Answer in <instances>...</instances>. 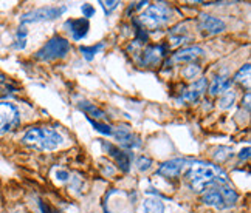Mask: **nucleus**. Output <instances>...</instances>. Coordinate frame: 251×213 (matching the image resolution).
Masks as SVG:
<instances>
[{
    "instance_id": "obj_1",
    "label": "nucleus",
    "mask_w": 251,
    "mask_h": 213,
    "mask_svg": "<svg viewBox=\"0 0 251 213\" xmlns=\"http://www.w3.org/2000/svg\"><path fill=\"white\" fill-rule=\"evenodd\" d=\"M186 179H188L189 187L197 193H201L203 190H206L211 186H214L217 182L228 181L225 171L219 166L206 164V162L192 164L186 173Z\"/></svg>"
},
{
    "instance_id": "obj_2",
    "label": "nucleus",
    "mask_w": 251,
    "mask_h": 213,
    "mask_svg": "<svg viewBox=\"0 0 251 213\" xmlns=\"http://www.w3.org/2000/svg\"><path fill=\"white\" fill-rule=\"evenodd\" d=\"M200 195H201V201H203L206 206L220 209V210L233 207L239 199L237 192L231 187V184L228 181L214 184V186H211L206 190L201 192Z\"/></svg>"
},
{
    "instance_id": "obj_3",
    "label": "nucleus",
    "mask_w": 251,
    "mask_h": 213,
    "mask_svg": "<svg viewBox=\"0 0 251 213\" xmlns=\"http://www.w3.org/2000/svg\"><path fill=\"white\" fill-rule=\"evenodd\" d=\"M22 142L37 150H54L62 144V136L48 127H30L25 131Z\"/></svg>"
},
{
    "instance_id": "obj_4",
    "label": "nucleus",
    "mask_w": 251,
    "mask_h": 213,
    "mask_svg": "<svg viewBox=\"0 0 251 213\" xmlns=\"http://www.w3.org/2000/svg\"><path fill=\"white\" fill-rule=\"evenodd\" d=\"M172 17L171 8L166 3H155L148 6L138 19H133L140 26H143L146 31L160 30V28L166 26Z\"/></svg>"
},
{
    "instance_id": "obj_5",
    "label": "nucleus",
    "mask_w": 251,
    "mask_h": 213,
    "mask_svg": "<svg viewBox=\"0 0 251 213\" xmlns=\"http://www.w3.org/2000/svg\"><path fill=\"white\" fill-rule=\"evenodd\" d=\"M70 51V42L62 36H54L48 41L39 51L36 53V59L42 62H51L62 59Z\"/></svg>"
},
{
    "instance_id": "obj_6",
    "label": "nucleus",
    "mask_w": 251,
    "mask_h": 213,
    "mask_svg": "<svg viewBox=\"0 0 251 213\" xmlns=\"http://www.w3.org/2000/svg\"><path fill=\"white\" fill-rule=\"evenodd\" d=\"M21 125V113L11 102L0 101V134L14 131Z\"/></svg>"
},
{
    "instance_id": "obj_7",
    "label": "nucleus",
    "mask_w": 251,
    "mask_h": 213,
    "mask_svg": "<svg viewBox=\"0 0 251 213\" xmlns=\"http://www.w3.org/2000/svg\"><path fill=\"white\" fill-rule=\"evenodd\" d=\"M67 11V6H45L34 9V11L25 13L21 17V23H36V22H45V21H54V19L61 17Z\"/></svg>"
},
{
    "instance_id": "obj_8",
    "label": "nucleus",
    "mask_w": 251,
    "mask_h": 213,
    "mask_svg": "<svg viewBox=\"0 0 251 213\" xmlns=\"http://www.w3.org/2000/svg\"><path fill=\"white\" fill-rule=\"evenodd\" d=\"M169 46L168 43H160V45H148L141 53V65L143 66H157L161 59L168 54Z\"/></svg>"
},
{
    "instance_id": "obj_9",
    "label": "nucleus",
    "mask_w": 251,
    "mask_h": 213,
    "mask_svg": "<svg viewBox=\"0 0 251 213\" xmlns=\"http://www.w3.org/2000/svg\"><path fill=\"white\" fill-rule=\"evenodd\" d=\"M189 166L188 159L185 158H174L171 161L163 162L157 169V175L165 176V178H178L183 171H185Z\"/></svg>"
},
{
    "instance_id": "obj_10",
    "label": "nucleus",
    "mask_w": 251,
    "mask_h": 213,
    "mask_svg": "<svg viewBox=\"0 0 251 213\" xmlns=\"http://www.w3.org/2000/svg\"><path fill=\"white\" fill-rule=\"evenodd\" d=\"M102 145H104V149L109 151L110 156L117 161V166L120 167V170L124 171V173H127L130 170V164H132L133 154L129 153V151H126V150H121V149L117 147V145L109 144V142H102Z\"/></svg>"
},
{
    "instance_id": "obj_11",
    "label": "nucleus",
    "mask_w": 251,
    "mask_h": 213,
    "mask_svg": "<svg viewBox=\"0 0 251 213\" xmlns=\"http://www.w3.org/2000/svg\"><path fill=\"white\" fill-rule=\"evenodd\" d=\"M115 139L120 142V145H123L124 149H137L141 145V139L140 136H137L129 127H126V125H121L117 130H113V134Z\"/></svg>"
},
{
    "instance_id": "obj_12",
    "label": "nucleus",
    "mask_w": 251,
    "mask_h": 213,
    "mask_svg": "<svg viewBox=\"0 0 251 213\" xmlns=\"http://www.w3.org/2000/svg\"><path fill=\"white\" fill-rule=\"evenodd\" d=\"M206 88H208V81L205 79V77H200V79H197L196 82H192L188 88L183 91L180 101L189 102V104L197 102L201 96L206 93Z\"/></svg>"
},
{
    "instance_id": "obj_13",
    "label": "nucleus",
    "mask_w": 251,
    "mask_h": 213,
    "mask_svg": "<svg viewBox=\"0 0 251 213\" xmlns=\"http://www.w3.org/2000/svg\"><path fill=\"white\" fill-rule=\"evenodd\" d=\"M199 26H200V30H203L208 34H219L226 30V23L222 21V19L209 16V14H200Z\"/></svg>"
},
{
    "instance_id": "obj_14",
    "label": "nucleus",
    "mask_w": 251,
    "mask_h": 213,
    "mask_svg": "<svg viewBox=\"0 0 251 213\" xmlns=\"http://www.w3.org/2000/svg\"><path fill=\"white\" fill-rule=\"evenodd\" d=\"M65 28H69V31L72 33L73 41H82V39L89 34V28L90 23L87 19H70V21L65 22Z\"/></svg>"
},
{
    "instance_id": "obj_15",
    "label": "nucleus",
    "mask_w": 251,
    "mask_h": 213,
    "mask_svg": "<svg viewBox=\"0 0 251 213\" xmlns=\"http://www.w3.org/2000/svg\"><path fill=\"white\" fill-rule=\"evenodd\" d=\"M203 54V50H201L200 46H185L178 50L176 54H172L171 57V64H186V62H192L196 61L197 57H200Z\"/></svg>"
},
{
    "instance_id": "obj_16",
    "label": "nucleus",
    "mask_w": 251,
    "mask_h": 213,
    "mask_svg": "<svg viewBox=\"0 0 251 213\" xmlns=\"http://www.w3.org/2000/svg\"><path fill=\"white\" fill-rule=\"evenodd\" d=\"M79 108L89 116V119H101V121H105L109 118L107 113H105L104 110H101L100 106H96L95 104L92 102H87V101H81L79 102Z\"/></svg>"
},
{
    "instance_id": "obj_17",
    "label": "nucleus",
    "mask_w": 251,
    "mask_h": 213,
    "mask_svg": "<svg viewBox=\"0 0 251 213\" xmlns=\"http://www.w3.org/2000/svg\"><path fill=\"white\" fill-rule=\"evenodd\" d=\"M231 81L228 76H224V74H219L214 77V81H212L211 86H209V94L211 96H217V94H222L229 90L231 86Z\"/></svg>"
},
{
    "instance_id": "obj_18",
    "label": "nucleus",
    "mask_w": 251,
    "mask_h": 213,
    "mask_svg": "<svg viewBox=\"0 0 251 213\" xmlns=\"http://www.w3.org/2000/svg\"><path fill=\"white\" fill-rule=\"evenodd\" d=\"M144 213H165V204L158 198H146L143 201Z\"/></svg>"
},
{
    "instance_id": "obj_19",
    "label": "nucleus",
    "mask_w": 251,
    "mask_h": 213,
    "mask_svg": "<svg viewBox=\"0 0 251 213\" xmlns=\"http://www.w3.org/2000/svg\"><path fill=\"white\" fill-rule=\"evenodd\" d=\"M102 48H104V42H98V43L90 45V46H81L79 50H81V53H82L85 61H93L95 56L98 54L102 50Z\"/></svg>"
},
{
    "instance_id": "obj_20",
    "label": "nucleus",
    "mask_w": 251,
    "mask_h": 213,
    "mask_svg": "<svg viewBox=\"0 0 251 213\" xmlns=\"http://www.w3.org/2000/svg\"><path fill=\"white\" fill-rule=\"evenodd\" d=\"M250 71H251V66L250 64H245L242 68H240L236 74H234V82L236 84H240V85H245L247 88H248V85H250Z\"/></svg>"
},
{
    "instance_id": "obj_21",
    "label": "nucleus",
    "mask_w": 251,
    "mask_h": 213,
    "mask_svg": "<svg viewBox=\"0 0 251 213\" xmlns=\"http://www.w3.org/2000/svg\"><path fill=\"white\" fill-rule=\"evenodd\" d=\"M26 34H28V30L25 28V25H22L16 33V41L13 43V48H16V50H24L26 45Z\"/></svg>"
},
{
    "instance_id": "obj_22",
    "label": "nucleus",
    "mask_w": 251,
    "mask_h": 213,
    "mask_svg": "<svg viewBox=\"0 0 251 213\" xmlns=\"http://www.w3.org/2000/svg\"><path fill=\"white\" fill-rule=\"evenodd\" d=\"M234 101H236V94L234 91H225V93H222V98L219 99V106L220 108H224V110H228L231 108V106L234 105Z\"/></svg>"
},
{
    "instance_id": "obj_23",
    "label": "nucleus",
    "mask_w": 251,
    "mask_h": 213,
    "mask_svg": "<svg viewBox=\"0 0 251 213\" xmlns=\"http://www.w3.org/2000/svg\"><path fill=\"white\" fill-rule=\"evenodd\" d=\"M89 122L92 124V127L96 131H100L101 134H105V136H112V134H113V128L110 127V125L100 122V121H93V119H89Z\"/></svg>"
},
{
    "instance_id": "obj_24",
    "label": "nucleus",
    "mask_w": 251,
    "mask_h": 213,
    "mask_svg": "<svg viewBox=\"0 0 251 213\" xmlns=\"http://www.w3.org/2000/svg\"><path fill=\"white\" fill-rule=\"evenodd\" d=\"M183 76L186 77V79H194V77H197L200 74V66L199 65H188L183 68Z\"/></svg>"
},
{
    "instance_id": "obj_25",
    "label": "nucleus",
    "mask_w": 251,
    "mask_h": 213,
    "mask_svg": "<svg viewBox=\"0 0 251 213\" xmlns=\"http://www.w3.org/2000/svg\"><path fill=\"white\" fill-rule=\"evenodd\" d=\"M137 167H138L140 171H148L152 167V159L149 156H144V154H143V156H140L137 159Z\"/></svg>"
},
{
    "instance_id": "obj_26",
    "label": "nucleus",
    "mask_w": 251,
    "mask_h": 213,
    "mask_svg": "<svg viewBox=\"0 0 251 213\" xmlns=\"http://www.w3.org/2000/svg\"><path fill=\"white\" fill-rule=\"evenodd\" d=\"M81 11H82V17L89 21L90 17L95 16V6L90 5V3H84V5L81 6Z\"/></svg>"
},
{
    "instance_id": "obj_27",
    "label": "nucleus",
    "mask_w": 251,
    "mask_h": 213,
    "mask_svg": "<svg viewBox=\"0 0 251 213\" xmlns=\"http://www.w3.org/2000/svg\"><path fill=\"white\" fill-rule=\"evenodd\" d=\"M100 5L102 6V9H104V13H105V14H110V13L113 11V9L120 5V2H117V0H112V2H102V0H101Z\"/></svg>"
},
{
    "instance_id": "obj_28",
    "label": "nucleus",
    "mask_w": 251,
    "mask_h": 213,
    "mask_svg": "<svg viewBox=\"0 0 251 213\" xmlns=\"http://www.w3.org/2000/svg\"><path fill=\"white\" fill-rule=\"evenodd\" d=\"M39 207H41V212H42V213H59L57 210L51 209L48 204H45L44 201H39Z\"/></svg>"
},
{
    "instance_id": "obj_29",
    "label": "nucleus",
    "mask_w": 251,
    "mask_h": 213,
    "mask_svg": "<svg viewBox=\"0 0 251 213\" xmlns=\"http://www.w3.org/2000/svg\"><path fill=\"white\" fill-rule=\"evenodd\" d=\"M146 5H149V3H148V2H138V3H133V6H129L127 14H129V13H133V11H137V9H141V8H144Z\"/></svg>"
},
{
    "instance_id": "obj_30",
    "label": "nucleus",
    "mask_w": 251,
    "mask_h": 213,
    "mask_svg": "<svg viewBox=\"0 0 251 213\" xmlns=\"http://www.w3.org/2000/svg\"><path fill=\"white\" fill-rule=\"evenodd\" d=\"M56 178L59 179V181H67V179L70 178V175L67 171H64V170H57L56 171Z\"/></svg>"
},
{
    "instance_id": "obj_31",
    "label": "nucleus",
    "mask_w": 251,
    "mask_h": 213,
    "mask_svg": "<svg viewBox=\"0 0 251 213\" xmlns=\"http://www.w3.org/2000/svg\"><path fill=\"white\" fill-rule=\"evenodd\" d=\"M248 158H250V147H245L242 151L239 153V159L240 161H247Z\"/></svg>"
},
{
    "instance_id": "obj_32",
    "label": "nucleus",
    "mask_w": 251,
    "mask_h": 213,
    "mask_svg": "<svg viewBox=\"0 0 251 213\" xmlns=\"http://www.w3.org/2000/svg\"><path fill=\"white\" fill-rule=\"evenodd\" d=\"M250 98H251V94H250V91H247V94H245V106H247V111H250ZM242 102V104H244Z\"/></svg>"
},
{
    "instance_id": "obj_33",
    "label": "nucleus",
    "mask_w": 251,
    "mask_h": 213,
    "mask_svg": "<svg viewBox=\"0 0 251 213\" xmlns=\"http://www.w3.org/2000/svg\"><path fill=\"white\" fill-rule=\"evenodd\" d=\"M6 96H8V91H6V90H3V88H0V99L6 98Z\"/></svg>"
},
{
    "instance_id": "obj_34",
    "label": "nucleus",
    "mask_w": 251,
    "mask_h": 213,
    "mask_svg": "<svg viewBox=\"0 0 251 213\" xmlns=\"http://www.w3.org/2000/svg\"><path fill=\"white\" fill-rule=\"evenodd\" d=\"M6 81V77H5V74H2V73H0V84H3Z\"/></svg>"
},
{
    "instance_id": "obj_35",
    "label": "nucleus",
    "mask_w": 251,
    "mask_h": 213,
    "mask_svg": "<svg viewBox=\"0 0 251 213\" xmlns=\"http://www.w3.org/2000/svg\"><path fill=\"white\" fill-rule=\"evenodd\" d=\"M105 213H109V212H105Z\"/></svg>"
}]
</instances>
